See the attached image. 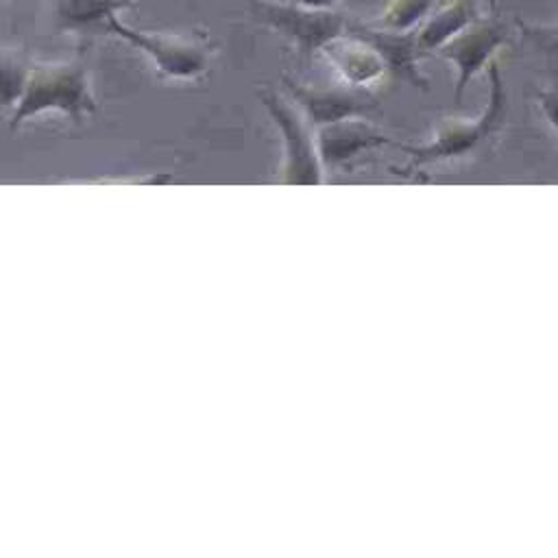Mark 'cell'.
Here are the masks:
<instances>
[{"instance_id":"cell-1","label":"cell","mask_w":558,"mask_h":558,"mask_svg":"<svg viewBox=\"0 0 558 558\" xmlns=\"http://www.w3.org/2000/svg\"><path fill=\"white\" fill-rule=\"evenodd\" d=\"M488 72V100L484 111L475 120L445 118L438 122L432 140L427 144L410 146L399 144L397 148L408 155V166L397 172L408 177V172H421L427 166L460 163L477 157L490 155L508 120V89L501 78L499 63L493 59L486 65Z\"/></svg>"},{"instance_id":"cell-2","label":"cell","mask_w":558,"mask_h":558,"mask_svg":"<svg viewBox=\"0 0 558 558\" xmlns=\"http://www.w3.org/2000/svg\"><path fill=\"white\" fill-rule=\"evenodd\" d=\"M94 109L96 100L89 92L87 70L81 61L33 63L22 96L13 107L11 124L17 126L41 111H63L65 116L81 120Z\"/></svg>"},{"instance_id":"cell-3","label":"cell","mask_w":558,"mask_h":558,"mask_svg":"<svg viewBox=\"0 0 558 558\" xmlns=\"http://www.w3.org/2000/svg\"><path fill=\"white\" fill-rule=\"evenodd\" d=\"M246 4L262 24L288 37L305 59L347 35L353 24L351 17L336 9L305 7L290 0H246Z\"/></svg>"},{"instance_id":"cell-4","label":"cell","mask_w":558,"mask_h":558,"mask_svg":"<svg viewBox=\"0 0 558 558\" xmlns=\"http://www.w3.org/2000/svg\"><path fill=\"white\" fill-rule=\"evenodd\" d=\"M109 33L126 39L135 48L144 50L153 63L172 78H196L205 72L211 54V46L198 37H181V35H163V33H146L133 26H126L113 13L107 20Z\"/></svg>"},{"instance_id":"cell-5","label":"cell","mask_w":558,"mask_h":558,"mask_svg":"<svg viewBox=\"0 0 558 558\" xmlns=\"http://www.w3.org/2000/svg\"><path fill=\"white\" fill-rule=\"evenodd\" d=\"M508 39L510 26L501 17H477L434 52L458 68V78L453 85V105H460L464 89L469 87L473 76L493 61V54Z\"/></svg>"},{"instance_id":"cell-6","label":"cell","mask_w":558,"mask_h":558,"mask_svg":"<svg viewBox=\"0 0 558 558\" xmlns=\"http://www.w3.org/2000/svg\"><path fill=\"white\" fill-rule=\"evenodd\" d=\"M283 83L307 122L318 126L364 116L377 107V98L366 87H305L290 78Z\"/></svg>"},{"instance_id":"cell-7","label":"cell","mask_w":558,"mask_h":558,"mask_svg":"<svg viewBox=\"0 0 558 558\" xmlns=\"http://www.w3.org/2000/svg\"><path fill=\"white\" fill-rule=\"evenodd\" d=\"M264 105L268 107L270 116L277 120V124L283 131L286 146H288V168L286 177L296 183H318L320 181V155L314 150V140L307 129V118L301 109L286 102L277 94H264ZM286 157V159H288Z\"/></svg>"},{"instance_id":"cell-8","label":"cell","mask_w":558,"mask_h":558,"mask_svg":"<svg viewBox=\"0 0 558 558\" xmlns=\"http://www.w3.org/2000/svg\"><path fill=\"white\" fill-rule=\"evenodd\" d=\"M416 31H418V26L408 28V31H395V28H384V26H375V24H362L355 20L349 26V33L364 39L379 52V57L384 59V63L388 68V74H392L395 78L408 81L410 85L425 92L427 81L418 72L421 50L416 44Z\"/></svg>"},{"instance_id":"cell-9","label":"cell","mask_w":558,"mask_h":558,"mask_svg":"<svg viewBox=\"0 0 558 558\" xmlns=\"http://www.w3.org/2000/svg\"><path fill=\"white\" fill-rule=\"evenodd\" d=\"M388 144L397 146L395 140L384 135L375 124L362 120L360 116L325 124L318 131L320 161L331 163V166L349 161L364 150H371L377 146H388Z\"/></svg>"},{"instance_id":"cell-10","label":"cell","mask_w":558,"mask_h":558,"mask_svg":"<svg viewBox=\"0 0 558 558\" xmlns=\"http://www.w3.org/2000/svg\"><path fill=\"white\" fill-rule=\"evenodd\" d=\"M320 52L333 63L338 74L353 87H368L388 72L379 52L353 33H347L329 41Z\"/></svg>"},{"instance_id":"cell-11","label":"cell","mask_w":558,"mask_h":558,"mask_svg":"<svg viewBox=\"0 0 558 558\" xmlns=\"http://www.w3.org/2000/svg\"><path fill=\"white\" fill-rule=\"evenodd\" d=\"M480 17L477 0H449L429 13L416 31V44L421 57L434 54L442 44H447L453 35L466 28L473 20Z\"/></svg>"},{"instance_id":"cell-12","label":"cell","mask_w":558,"mask_h":558,"mask_svg":"<svg viewBox=\"0 0 558 558\" xmlns=\"http://www.w3.org/2000/svg\"><path fill=\"white\" fill-rule=\"evenodd\" d=\"M54 22L63 31H87L102 26L118 11L135 0H50Z\"/></svg>"},{"instance_id":"cell-13","label":"cell","mask_w":558,"mask_h":558,"mask_svg":"<svg viewBox=\"0 0 558 558\" xmlns=\"http://www.w3.org/2000/svg\"><path fill=\"white\" fill-rule=\"evenodd\" d=\"M514 26L527 48L543 61L545 72L558 83V22L556 24H532L514 17Z\"/></svg>"},{"instance_id":"cell-14","label":"cell","mask_w":558,"mask_h":558,"mask_svg":"<svg viewBox=\"0 0 558 558\" xmlns=\"http://www.w3.org/2000/svg\"><path fill=\"white\" fill-rule=\"evenodd\" d=\"M31 65L24 52L0 46V109L17 105Z\"/></svg>"},{"instance_id":"cell-15","label":"cell","mask_w":558,"mask_h":558,"mask_svg":"<svg viewBox=\"0 0 558 558\" xmlns=\"http://www.w3.org/2000/svg\"><path fill=\"white\" fill-rule=\"evenodd\" d=\"M436 0H390L384 13L373 22L375 26L408 31L418 26L429 13Z\"/></svg>"},{"instance_id":"cell-16","label":"cell","mask_w":558,"mask_h":558,"mask_svg":"<svg viewBox=\"0 0 558 558\" xmlns=\"http://www.w3.org/2000/svg\"><path fill=\"white\" fill-rule=\"evenodd\" d=\"M536 100H538V107H541L543 116L547 118V122L551 124V129L558 135V83L541 89L536 94Z\"/></svg>"},{"instance_id":"cell-17","label":"cell","mask_w":558,"mask_h":558,"mask_svg":"<svg viewBox=\"0 0 558 558\" xmlns=\"http://www.w3.org/2000/svg\"><path fill=\"white\" fill-rule=\"evenodd\" d=\"M290 2H299L305 7H323V9H331L336 4V0H290Z\"/></svg>"},{"instance_id":"cell-18","label":"cell","mask_w":558,"mask_h":558,"mask_svg":"<svg viewBox=\"0 0 558 558\" xmlns=\"http://www.w3.org/2000/svg\"><path fill=\"white\" fill-rule=\"evenodd\" d=\"M488 4H490V7H495V4H497V0H488Z\"/></svg>"}]
</instances>
